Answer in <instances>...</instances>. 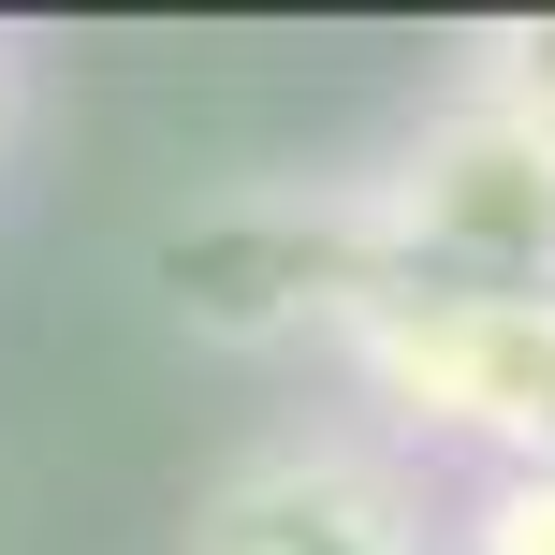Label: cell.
Instances as JSON below:
<instances>
[{
	"label": "cell",
	"mask_w": 555,
	"mask_h": 555,
	"mask_svg": "<svg viewBox=\"0 0 555 555\" xmlns=\"http://www.w3.org/2000/svg\"><path fill=\"white\" fill-rule=\"evenodd\" d=\"M322 205L351 249V293H555V162L482 103L410 117Z\"/></svg>",
	"instance_id": "6da1fadb"
},
{
	"label": "cell",
	"mask_w": 555,
	"mask_h": 555,
	"mask_svg": "<svg viewBox=\"0 0 555 555\" xmlns=\"http://www.w3.org/2000/svg\"><path fill=\"white\" fill-rule=\"evenodd\" d=\"M336 365L424 453L555 468V293H351Z\"/></svg>",
	"instance_id": "7a4b0ae2"
},
{
	"label": "cell",
	"mask_w": 555,
	"mask_h": 555,
	"mask_svg": "<svg viewBox=\"0 0 555 555\" xmlns=\"http://www.w3.org/2000/svg\"><path fill=\"white\" fill-rule=\"evenodd\" d=\"M176 555H439V498L380 439H263L191 498Z\"/></svg>",
	"instance_id": "3957f363"
},
{
	"label": "cell",
	"mask_w": 555,
	"mask_h": 555,
	"mask_svg": "<svg viewBox=\"0 0 555 555\" xmlns=\"http://www.w3.org/2000/svg\"><path fill=\"white\" fill-rule=\"evenodd\" d=\"M453 103L512 117V132L555 162V15H482L468 44H453Z\"/></svg>",
	"instance_id": "277c9868"
},
{
	"label": "cell",
	"mask_w": 555,
	"mask_h": 555,
	"mask_svg": "<svg viewBox=\"0 0 555 555\" xmlns=\"http://www.w3.org/2000/svg\"><path fill=\"white\" fill-rule=\"evenodd\" d=\"M439 555H555V468H482L439 498Z\"/></svg>",
	"instance_id": "5b68a950"
},
{
	"label": "cell",
	"mask_w": 555,
	"mask_h": 555,
	"mask_svg": "<svg viewBox=\"0 0 555 555\" xmlns=\"http://www.w3.org/2000/svg\"><path fill=\"white\" fill-rule=\"evenodd\" d=\"M0 132H15V44H0Z\"/></svg>",
	"instance_id": "8992f818"
}]
</instances>
